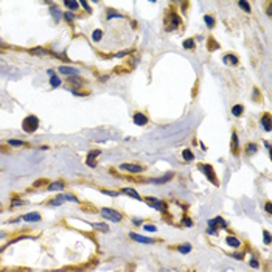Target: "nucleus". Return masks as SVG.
Returning <instances> with one entry per match:
<instances>
[{"label":"nucleus","mask_w":272,"mask_h":272,"mask_svg":"<svg viewBox=\"0 0 272 272\" xmlns=\"http://www.w3.org/2000/svg\"><path fill=\"white\" fill-rule=\"evenodd\" d=\"M101 216L104 218V219L107 221H112V223H120L121 219H123V216H121V213H118L117 210H114V208H107V207H103L101 208Z\"/></svg>","instance_id":"obj_1"},{"label":"nucleus","mask_w":272,"mask_h":272,"mask_svg":"<svg viewBox=\"0 0 272 272\" xmlns=\"http://www.w3.org/2000/svg\"><path fill=\"white\" fill-rule=\"evenodd\" d=\"M38 126H39V118L34 117V115H28L24 120V123H22V128H24V131L28 132V134H33L34 131L38 129Z\"/></svg>","instance_id":"obj_2"},{"label":"nucleus","mask_w":272,"mask_h":272,"mask_svg":"<svg viewBox=\"0 0 272 272\" xmlns=\"http://www.w3.org/2000/svg\"><path fill=\"white\" fill-rule=\"evenodd\" d=\"M199 170H201L202 173L205 174V177L210 180V182H213V185H218V184H219V182H218L216 174H215V170H213L211 165H208V163H201V165H199Z\"/></svg>","instance_id":"obj_3"},{"label":"nucleus","mask_w":272,"mask_h":272,"mask_svg":"<svg viewBox=\"0 0 272 272\" xmlns=\"http://www.w3.org/2000/svg\"><path fill=\"white\" fill-rule=\"evenodd\" d=\"M165 30L166 31H171V30H176L179 26V24H180V20H179V17H177V14L176 13H170L168 16H166V19H165Z\"/></svg>","instance_id":"obj_4"},{"label":"nucleus","mask_w":272,"mask_h":272,"mask_svg":"<svg viewBox=\"0 0 272 272\" xmlns=\"http://www.w3.org/2000/svg\"><path fill=\"white\" fill-rule=\"evenodd\" d=\"M146 204L148 205H151L152 208H156L157 211H162V213H166V205H165V202H162L160 199H157V198H152V196H148L146 199Z\"/></svg>","instance_id":"obj_5"},{"label":"nucleus","mask_w":272,"mask_h":272,"mask_svg":"<svg viewBox=\"0 0 272 272\" xmlns=\"http://www.w3.org/2000/svg\"><path fill=\"white\" fill-rule=\"evenodd\" d=\"M207 224H208V229H215V230H218L216 227L219 225V227H225V221L223 219L221 216H216V218H213V219H208L207 221Z\"/></svg>","instance_id":"obj_6"},{"label":"nucleus","mask_w":272,"mask_h":272,"mask_svg":"<svg viewBox=\"0 0 272 272\" xmlns=\"http://www.w3.org/2000/svg\"><path fill=\"white\" fill-rule=\"evenodd\" d=\"M120 168L123 170V171H128V173H142V171H143V166L132 165V163H121Z\"/></svg>","instance_id":"obj_7"},{"label":"nucleus","mask_w":272,"mask_h":272,"mask_svg":"<svg viewBox=\"0 0 272 272\" xmlns=\"http://www.w3.org/2000/svg\"><path fill=\"white\" fill-rule=\"evenodd\" d=\"M99 156V149H93V151H90L89 154H87V159H86V163H87L89 166H92V168H95L97 166V159Z\"/></svg>","instance_id":"obj_8"},{"label":"nucleus","mask_w":272,"mask_h":272,"mask_svg":"<svg viewBox=\"0 0 272 272\" xmlns=\"http://www.w3.org/2000/svg\"><path fill=\"white\" fill-rule=\"evenodd\" d=\"M230 151H232L233 156H238L239 154V143H238V135L237 132L232 134V143H230Z\"/></svg>","instance_id":"obj_9"},{"label":"nucleus","mask_w":272,"mask_h":272,"mask_svg":"<svg viewBox=\"0 0 272 272\" xmlns=\"http://www.w3.org/2000/svg\"><path fill=\"white\" fill-rule=\"evenodd\" d=\"M173 176H174V173H168L166 176H163V177H159V179H149V182H151V184H156V185H162V184L170 182V180L173 179Z\"/></svg>","instance_id":"obj_10"},{"label":"nucleus","mask_w":272,"mask_h":272,"mask_svg":"<svg viewBox=\"0 0 272 272\" xmlns=\"http://www.w3.org/2000/svg\"><path fill=\"white\" fill-rule=\"evenodd\" d=\"M134 123L138 125V126H145L148 123V117L145 114H142V112H137V114L134 115Z\"/></svg>","instance_id":"obj_11"},{"label":"nucleus","mask_w":272,"mask_h":272,"mask_svg":"<svg viewBox=\"0 0 272 272\" xmlns=\"http://www.w3.org/2000/svg\"><path fill=\"white\" fill-rule=\"evenodd\" d=\"M129 237L132 238L134 241H137V243H143V244H151V243H152V239H151V238L142 237V235H137V233H134V232H131V233H129Z\"/></svg>","instance_id":"obj_12"},{"label":"nucleus","mask_w":272,"mask_h":272,"mask_svg":"<svg viewBox=\"0 0 272 272\" xmlns=\"http://www.w3.org/2000/svg\"><path fill=\"white\" fill-rule=\"evenodd\" d=\"M261 126L264 128L266 132L271 131V115L269 114H263L261 115Z\"/></svg>","instance_id":"obj_13"},{"label":"nucleus","mask_w":272,"mask_h":272,"mask_svg":"<svg viewBox=\"0 0 272 272\" xmlns=\"http://www.w3.org/2000/svg\"><path fill=\"white\" fill-rule=\"evenodd\" d=\"M121 193L123 194H128V196H131L132 199H137V201H142V198H140V194L135 191V190L132 188H121Z\"/></svg>","instance_id":"obj_14"},{"label":"nucleus","mask_w":272,"mask_h":272,"mask_svg":"<svg viewBox=\"0 0 272 272\" xmlns=\"http://www.w3.org/2000/svg\"><path fill=\"white\" fill-rule=\"evenodd\" d=\"M64 182H62V180H56V182H51V184H48V190L50 191H56V190H64Z\"/></svg>","instance_id":"obj_15"},{"label":"nucleus","mask_w":272,"mask_h":272,"mask_svg":"<svg viewBox=\"0 0 272 272\" xmlns=\"http://www.w3.org/2000/svg\"><path fill=\"white\" fill-rule=\"evenodd\" d=\"M59 72H61V73L69 75V76L78 75V70H76V69H73V67H65V65H61V67H59Z\"/></svg>","instance_id":"obj_16"},{"label":"nucleus","mask_w":272,"mask_h":272,"mask_svg":"<svg viewBox=\"0 0 272 272\" xmlns=\"http://www.w3.org/2000/svg\"><path fill=\"white\" fill-rule=\"evenodd\" d=\"M225 243H227L230 247H235V249L239 247V239L237 237H232V235H229V237L225 238Z\"/></svg>","instance_id":"obj_17"},{"label":"nucleus","mask_w":272,"mask_h":272,"mask_svg":"<svg viewBox=\"0 0 272 272\" xmlns=\"http://www.w3.org/2000/svg\"><path fill=\"white\" fill-rule=\"evenodd\" d=\"M25 223H31V221H40V215L39 213H26V215L22 218Z\"/></svg>","instance_id":"obj_18"},{"label":"nucleus","mask_w":272,"mask_h":272,"mask_svg":"<svg viewBox=\"0 0 272 272\" xmlns=\"http://www.w3.org/2000/svg\"><path fill=\"white\" fill-rule=\"evenodd\" d=\"M223 59H224L225 64H230V65H237L238 64V58L235 56V54H225Z\"/></svg>","instance_id":"obj_19"},{"label":"nucleus","mask_w":272,"mask_h":272,"mask_svg":"<svg viewBox=\"0 0 272 272\" xmlns=\"http://www.w3.org/2000/svg\"><path fill=\"white\" fill-rule=\"evenodd\" d=\"M243 112H244V106H243V104H235V106L232 107V114L235 117H241Z\"/></svg>","instance_id":"obj_20"},{"label":"nucleus","mask_w":272,"mask_h":272,"mask_svg":"<svg viewBox=\"0 0 272 272\" xmlns=\"http://www.w3.org/2000/svg\"><path fill=\"white\" fill-rule=\"evenodd\" d=\"M258 151V146L255 143H247V146H246V154L247 156H252V154H255Z\"/></svg>","instance_id":"obj_21"},{"label":"nucleus","mask_w":272,"mask_h":272,"mask_svg":"<svg viewBox=\"0 0 272 272\" xmlns=\"http://www.w3.org/2000/svg\"><path fill=\"white\" fill-rule=\"evenodd\" d=\"M65 199H64V194H59V196H56V199H51L50 201V205H61V204H64Z\"/></svg>","instance_id":"obj_22"},{"label":"nucleus","mask_w":272,"mask_h":272,"mask_svg":"<svg viewBox=\"0 0 272 272\" xmlns=\"http://www.w3.org/2000/svg\"><path fill=\"white\" fill-rule=\"evenodd\" d=\"M177 250L180 253H190L191 252V244H180V246H177Z\"/></svg>","instance_id":"obj_23"},{"label":"nucleus","mask_w":272,"mask_h":272,"mask_svg":"<svg viewBox=\"0 0 272 272\" xmlns=\"http://www.w3.org/2000/svg\"><path fill=\"white\" fill-rule=\"evenodd\" d=\"M184 47L188 50H194L196 48V42H194V39H187V40H184Z\"/></svg>","instance_id":"obj_24"},{"label":"nucleus","mask_w":272,"mask_h":272,"mask_svg":"<svg viewBox=\"0 0 272 272\" xmlns=\"http://www.w3.org/2000/svg\"><path fill=\"white\" fill-rule=\"evenodd\" d=\"M50 86H53V87H59V86H61V79L58 78L56 75L50 76Z\"/></svg>","instance_id":"obj_25"},{"label":"nucleus","mask_w":272,"mask_h":272,"mask_svg":"<svg viewBox=\"0 0 272 272\" xmlns=\"http://www.w3.org/2000/svg\"><path fill=\"white\" fill-rule=\"evenodd\" d=\"M182 156H184V159H185L187 162H191V160H194V156H193V152L190 151V149H184Z\"/></svg>","instance_id":"obj_26"},{"label":"nucleus","mask_w":272,"mask_h":272,"mask_svg":"<svg viewBox=\"0 0 272 272\" xmlns=\"http://www.w3.org/2000/svg\"><path fill=\"white\" fill-rule=\"evenodd\" d=\"M64 5L69 8V10H72V11H76V10H78V2H69V0H65Z\"/></svg>","instance_id":"obj_27"},{"label":"nucleus","mask_w":272,"mask_h":272,"mask_svg":"<svg viewBox=\"0 0 272 272\" xmlns=\"http://www.w3.org/2000/svg\"><path fill=\"white\" fill-rule=\"evenodd\" d=\"M238 6L241 8V10H244L246 13H250V5H249L247 2H244V0H239V2H238Z\"/></svg>","instance_id":"obj_28"},{"label":"nucleus","mask_w":272,"mask_h":272,"mask_svg":"<svg viewBox=\"0 0 272 272\" xmlns=\"http://www.w3.org/2000/svg\"><path fill=\"white\" fill-rule=\"evenodd\" d=\"M218 48H219V44H218L215 39H208V50L213 51V50H218Z\"/></svg>","instance_id":"obj_29"},{"label":"nucleus","mask_w":272,"mask_h":272,"mask_svg":"<svg viewBox=\"0 0 272 272\" xmlns=\"http://www.w3.org/2000/svg\"><path fill=\"white\" fill-rule=\"evenodd\" d=\"M101 38H103V31L101 30H95L92 33V40H95V42H98Z\"/></svg>","instance_id":"obj_30"},{"label":"nucleus","mask_w":272,"mask_h":272,"mask_svg":"<svg viewBox=\"0 0 272 272\" xmlns=\"http://www.w3.org/2000/svg\"><path fill=\"white\" fill-rule=\"evenodd\" d=\"M92 225H93V227H97V229H99L101 232H109L107 224H103V223H93Z\"/></svg>","instance_id":"obj_31"},{"label":"nucleus","mask_w":272,"mask_h":272,"mask_svg":"<svg viewBox=\"0 0 272 272\" xmlns=\"http://www.w3.org/2000/svg\"><path fill=\"white\" fill-rule=\"evenodd\" d=\"M204 20H205V24H207L208 28H213V26H215V19H213L211 16H205V17H204Z\"/></svg>","instance_id":"obj_32"},{"label":"nucleus","mask_w":272,"mask_h":272,"mask_svg":"<svg viewBox=\"0 0 272 272\" xmlns=\"http://www.w3.org/2000/svg\"><path fill=\"white\" fill-rule=\"evenodd\" d=\"M69 83H72V84H83V79H81V78H78V76H70V78H69Z\"/></svg>","instance_id":"obj_33"},{"label":"nucleus","mask_w":272,"mask_h":272,"mask_svg":"<svg viewBox=\"0 0 272 272\" xmlns=\"http://www.w3.org/2000/svg\"><path fill=\"white\" fill-rule=\"evenodd\" d=\"M10 146H25V142H20V140H8Z\"/></svg>","instance_id":"obj_34"},{"label":"nucleus","mask_w":272,"mask_h":272,"mask_svg":"<svg viewBox=\"0 0 272 272\" xmlns=\"http://www.w3.org/2000/svg\"><path fill=\"white\" fill-rule=\"evenodd\" d=\"M51 14H53V17H54V20L59 22V19H61V13H59V10H56V8H51Z\"/></svg>","instance_id":"obj_35"},{"label":"nucleus","mask_w":272,"mask_h":272,"mask_svg":"<svg viewBox=\"0 0 272 272\" xmlns=\"http://www.w3.org/2000/svg\"><path fill=\"white\" fill-rule=\"evenodd\" d=\"M182 225H185V227H191L193 223H191V219H190L188 216H185V218H182Z\"/></svg>","instance_id":"obj_36"},{"label":"nucleus","mask_w":272,"mask_h":272,"mask_svg":"<svg viewBox=\"0 0 272 272\" xmlns=\"http://www.w3.org/2000/svg\"><path fill=\"white\" fill-rule=\"evenodd\" d=\"M64 199L65 201H70V202H78V198L72 196V194H64Z\"/></svg>","instance_id":"obj_37"},{"label":"nucleus","mask_w":272,"mask_h":272,"mask_svg":"<svg viewBox=\"0 0 272 272\" xmlns=\"http://www.w3.org/2000/svg\"><path fill=\"white\" fill-rule=\"evenodd\" d=\"M263 235H264V244H271V233L267 232V230H264Z\"/></svg>","instance_id":"obj_38"},{"label":"nucleus","mask_w":272,"mask_h":272,"mask_svg":"<svg viewBox=\"0 0 272 272\" xmlns=\"http://www.w3.org/2000/svg\"><path fill=\"white\" fill-rule=\"evenodd\" d=\"M250 266L253 267V269H258V267H260V263H258L257 258H252L250 260Z\"/></svg>","instance_id":"obj_39"},{"label":"nucleus","mask_w":272,"mask_h":272,"mask_svg":"<svg viewBox=\"0 0 272 272\" xmlns=\"http://www.w3.org/2000/svg\"><path fill=\"white\" fill-rule=\"evenodd\" d=\"M145 230H148V232H156L157 227H156V225H152V224H146V225H145Z\"/></svg>","instance_id":"obj_40"},{"label":"nucleus","mask_w":272,"mask_h":272,"mask_svg":"<svg viewBox=\"0 0 272 272\" xmlns=\"http://www.w3.org/2000/svg\"><path fill=\"white\" fill-rule=\"evenodd\" d=\"M103 193L107 194V196H112V198H117V196H118V193H117V191H109V190H103Z\"/></svg>","instance_id":"obj_41"},{"label":"nucleus","mask_w":272,"mask_h":272,"mask_svg":"<svg viewBox=\"0 0 272 272\" xmlns=\"http://www.w3.org/2000/svg\"><path fill=\"white\" fill-rule=\"evenodd\" d=\"M112 17H123V16H121V14H117V13H112V10H109L107 19H112Z\"/></svg>","instance_id":"obj_42"},{"label":"nucleus","mask_w":272,"mask_h":272,"mask_svg":"<svg viewBox=\"0 0 272 272\" xmlns=\"http://www.w3.org/2000/svg\"><path fill=\"white\" fill-rule=\"evenodd\" d=\"M264 210H266L267 213H272V204H271V202H266V204H264Z\"/></svg>","instance_id":"obj_43"},{"label":"nucleus","mask_w":272,"mask_h":272,"mask_svg":"<svg viewBox=\"0 0 272 272\" xmlns=\"http://www.w3.org/2000/svg\"><path fill=\"white\" fill-rule=\"evenodd\" d=\"M22 204H25V201H19V199H16V201L11 202V207H14V205H22Z\"/></svg>","instance_id":"obj_44"},{"label":"nucleus","mask_w":272,"mask_h":272,"mask_svg":"<svg viewBox=\"0 0 272 272\" xmlns=\"http://www.w3.org/2000/svg\"><path fill=\"white\" fill-rule=\"evenodd\" d=\"M40 184H47V180H36V182H34V187H40Z\"/></svg>","instance_id":"obj_45"},{"label":"nucleus","mask_w":272,"mask_h":272,"mask_svg":"<svg viewBox=\"0 0 272 272\" xmlns=\"http://www.w3.org/2000/svg\"><path fill=\"white\" fill-rule=\"evenodd\" d=\"M65 19L67 20H73V14H72V13H65Z\"/></svg>","instance_id":"obj_46"},{"label":"nucleus","mask_w":272,"mask_h":272,"mask_svg":"<svg viewBox=\"0 0 272 272\" xmlns=\"http://www.w3.org/2000/svg\"><path fill=\"white\" fill-rule=\"evenodd\" d=\"M233 257L238 258V260H243V258H244V253H233Z\"/></svg>","instance_id":"obj_47"},{"label":"nucleus","mask_w":272,"mask_h":272,"mask_svg":"<svg viewBox=\"0 0 272 272\" xmlns=\"http://www.w3.org/2000/svg\"><path fill=\"white\" fill-rule=\"evenodd\" d=\"M81 5H83L87 11H90V6H89V3H87V2H84V0H83V2H81Z\"/></svg>","instance_id":"obj_48"},{"label":"nucleus","mask_w":272,"mask_h":272,"mask_svg":"<svg viewBox=\"0 0 272 272\" xmlns=\"http://www.w3.org/2000/svg\"><path fill=\"white\" fill-rule=\"evenodd\" d=\"M140 223H142V219H137V218H135V219H134V224H135V225H138Z\"/></svg>","instance_id":"obj_49"}]
</instances>
